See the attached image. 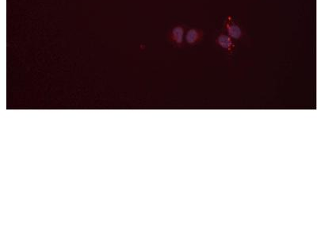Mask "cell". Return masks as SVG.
<instances>
[{
	"label": "cell",
	"instance_id": "obj_1",
	"mask_svg": "<svg viewBox=\"0 0 317 238\" xmlns=\"http://www.w3.org/2000/svg\"><path fill=\"white\" fill-rule=\"evenodd\" d=\"M186 26L182 24H176L170 29L167 34V39L171 45L176 47H182L185 45Z\"/></svg>",
	"mask_w": 317,
	"mask_h": 238
},
{
	"label": "cell",
	"instance_id": "obj_2",
	"mask_svg": "<svg viewBox=\"0 0 317 238\" xmlns=\"http://www.w3.org/2000/svg\"><path fill=\"white\" fill-rule=\"evenodd\" d=\"M224 32L232 38L233 40H239L243 39V30L233 16H228L224 22Z\"/></svg>",
	"mask_w": 317,
	"mask_h": 238
},
{
	"label": "cell",
	"instance_id": "obj_3",
	"mask_svg": "<svg viewBox=\"0 0 317 238\" xmlns=\"http://www.w3.org/2000/svg\"><path fill=\"white\" fill-rule=\"evenodd\" d=\"M205 33L199 28L192 27L186 29L185 34V44L189 46H195L201 42L204 39Z\"/></svg>",
	"mask_w": 317,
	"mask_h": 238
},
{
	"label": "cell",
	"instance_id": "obj_4",
	"mask_svg": "<svg viewBox=\"0 0 317 238\" xmlns=\"http://www.w3.org/2000/svg\"><path fill=\"white\" fill-rule=\"evenodd\" d=\"M236 40H233L225 32H221L216 38L215 42L218 46L223 49L226 53H233L236 49Z\"/></svg>",
	"mask_w": 317,
	"mask_h": 238
}]
</instances>
